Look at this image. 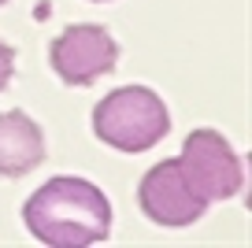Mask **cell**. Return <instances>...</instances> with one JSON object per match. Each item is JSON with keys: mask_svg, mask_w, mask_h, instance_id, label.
I'll return each instance as SVG.
<instances>
[{"mask_svg": "<svg viewBox=\"0 0 252 248\" xmlns=\"http://www.w3.org/2000/svg\"><path fill=\"white\" fill-rule=\"evenodd\" d=\"M23 222L41 245L89 248L108 241L111 204L104 189L86 178H52L26 200Z\"/></svg>", "mask_w": 252, "mask_h": 248, "instance_id": "cell-1", "label": "cell"}, {"mask_svg": "<svg viewBox=\"0 0 252 248\" xmlns=\"http://www.w3.org/2000/svg\"><path fill=\"white\" fill-rule=\"evenodd\" d=\"M171 130L167 104L145 86H123L108 93L93 111V133L119 152H145Z\"/></svg>", "mask_w": 252, "mask_h": 248, "instance_id": "cell-2", "label": "cell"}, {"mask_svg": "<svg viewBox=\"0 0 252 248\" xmlns=\"http://www.w3.org/2000/svg\"><path fill=\"white\" fill-rule=\"evenodd\" d=\"M178 167L189 178V186L204 196V204L230 200V196L241 193V182H245L241 159L230 148V141L215 130H193L189 133L186 145H182Z\"/></svg>", "mask_w": 252, "mask_h": 248, "instance_id": "cell-3", "label": "cell"}, {"mask_svg": "<svg viewBox=\"0 0 252 248\" xmlns=\"http://www.w3.org/2000/svg\"><path fill=\"white\" fill-rule=\"evenodd\" d=\"M52 70L67 82V86H89L96 78H104L119 60V45L104 26L86 23V26H71L48 48Z\"/></svg>", "mask_w": 252, "mask_h": 248, "instance_id": "cell-4", "label": "cell"}, {"mask_svg": "<svg viewBox=\"0 0 252 248\" xmlns=\"http://www.w3.org/2000/svg\"><path fill=\"white\" fill-rule=\"evenodd\" d=\"M137 200H141V211L152 218V222L156 226H171V230L193 226L200 215H204V208H208L204 196L189 186V178L182 174L178 159L156 163V167L141 178Z\"/></svg>", "mask_w": 252, "mask_h": 248, "instance_id": "cell-5", "label": "cell"}, {"mask_svg": "<svg viewBox=\"0 0 252 248\" xmlns=\"http://www.w3.org/2000/svg\"><path fill=\"white\" fill-rule=\"evenodd\" d=\"M45 163V133L26 111H0V178H19Z\"/></svg>", "mask_w": 252, "mask_h": 248, "instance_id": "cell-6", "label": "cell"}, {"mask_svg": "<svg viewBox=\"0 0 252 248\" xmlns=\"http://www.w3.org/2000/svg\"><path fill=\"white\" fill-rule=\"evenodd\" d=\"M11 74H15V52H11V48L0 41V89L11 82Z\"/></svg>", "mask_w": 252, "mask_h": 248, "instance_id": "cell-7", "label": "cell"}, {"mask_svg": "<svg viewBox=\"0 0 252 248\" xmlns=\"http://www.w3.org/2000/svg\"><path fill=\"white\" fill-rule=\"evenodd\" d=\"M0 4H4V0H0Z\"/></svg>", "mask_w": 252, "mask_h": 248, "instance_id": "cell-8", "label": "cell"}]
</instances>
